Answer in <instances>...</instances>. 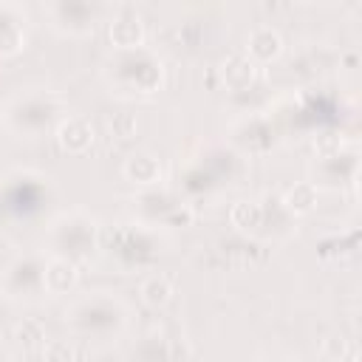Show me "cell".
Segmentation results:
<instances>
[{
	"label": "cell",
	"mask_w": 362,
	"mask_h": 362,
	"mask_svg": "<svg viewBox=\"0 0 362 362\" xmlns=\"http://www.w3.org/2000/svg\"><path fill=\"white\" fill-rule=\"evenodd\" d=\"M54 243H57V252L68 260H79V257H88L93 252V243H96V223L93 218L82 215V212H71V215H62L59 221H54Z\"/></svg>",
	"instance_id": "cell-1"
},
{
	"label": "cell",
	"mask_w": 362,
	"mask_h": 362,
	"mask_svg": "<svg viewBox=\"0 0 362 362\" xmlns=\"http://www.w3.org/2000/svg\"><path fill=\"white\" fill-rule=\"evenodd\" d=\"M65 317H71V325L85 331V334H96V331H110L119 328L124 322V308L119 300H82L71 308V314L65 311Z\"/></svg>",
	"instance_id": "cell-2"
},
{
	"label": "cell",
	"mask_w": 362,
	"mask_h": 362,
	"mask_svg": "<svg viewBox=\"0 0 362 362\" xmlns=\"http://www.w3.org/2000/svg\"><path fill=\"white\" fill-rule=\"evenodd\" d=\"M0 283L11 297L34 294L42 288V266L34 257H17L0 272Z\"/></svg>",
	"instance_id": "cell-3"
},
{
	"label": "cell",
	"mask_w": 362,
	"mask_h": 362,
	"mask_svg": "<svg viewBox=\"0 0 362 362\" xmlns=\"http://www.w3.org/2000/svg\"><path fill=\"white\" fill-rule=\"evenodd\" d=\"M54 17L71 34H88L96 25V0H54Z\"/></svg>",
	"instance_id": "cell-4"
},
{
	"label": "cell",
	"mask_w": 362,
	"mask_h": 362,
	"mask_svg": "<svg viewBox=\"0 0 362 362\" xmlns=\"http://www.w3.org/2000/svg\"><path fill=\"white\" fill-rule=\"evenodd\" d=\"M79 283V269L74 260L62 257V255H54L48 263H42V291L59 297V294H68L74 291Z\"/></svg>",
	"instance_id": "cell-5"
},
{
	"label": "cell",
	"mask_w": 362,
	"mask_h": 362,
	"mask_svg": "<svg viewBox=\"0 0 362 362\" xmlns=\"http://www.w3.org/2000/svg\"><path fill=\"white\" fill-rule=\"evenodd\" d=\"M107 34H110V42H113L119 51L141 48V42H144V25H141V17H139L133 8H122L119 17L110 23Z\"/></svg>",
	"instance_id": "cell-6"
},
{
	"label": "cell",
	"mask_w": 362,
	"mask_h": 362,
	"mask_svg": "<svg viewBox=\"0 0 362 362\" xmlns=\"http://www.w3.org/2000/svg\"><path fill=\"white\" fill-rule=\"evenodd\" d=\"M57 141L65 153H85L93 144V124L82 116H65L57 127Z\"/></svg>",
	"instance_id": "cell-7"
},
{
	"label": "cell",
	"mask_w": 362,
	"mask_h": 362,
	"mask_svg": "<svg viewBox=\"0 0 362 362\" xmlns=\"http://www.w3.org/2000/svg\"><path fill=\"white\" fill-rule=\"evenodd\" d=\"M283 54V37L269 28V25H260L249 34L246 40V57L255 62V65H266V62H274L277 57Z\"/></svg>",
	"instance_id": "cell-8"
},
{
	"label": "cell",
	"mask_w": 362,
	"mask_h": 362,
	"mask_svg": "<svg viewBox=\"0 0 362 362\" xmlns=\"http://www.w3.org/2000/svg\"><path fill=\"white\" fill-rule=\"evenodd\" d=\"M17 110H25V116L23 113H11V119H20V127L17 130H25V133H40L42 127H48V122L54 119V113H57V107L48 102V99H20L17 105H14Z\"/></svg>",
	"instance_id": "cell-9"
},
{
	"label": "cell",
	"mask_w": 362,
	"mask_h": 362,
	"mask_svg": "<svg viewBox=\"0 0 362 362\" xmlns=\"http://www.w3.org/2000/svg\"><path fill=\"white\" fill-rule=\"evenodd\" d=\"M122 173L127 181H133L139 187H156L161 181V161L150 153H133L124 158Z\"/></svg>",
	"instance_id": "cell-10"
},
{
	"label": "cell",
	"mask_w": 362,
	"mask_h": 362,
	"mask_svg": "<svg viewBox=\"0 0 362 362\" xmlns=\"http://www.w3.org/2000/svg\"><path fill=\"white\" fill-rule=\"evenodd\" d=\"M223 85L235 93H243L255 85V76H257V65L246 57V54H235L223 62Z\"/></svg>",
	"instance_id": "cell-11"
},
{
	"label": "cell",
	"mask_w": 362,
	"mask_h": 362,
	"mask_svg": "<svg viewBox=\"0 0 362 362\" xmlns=\"http://www.w3.org/2000/svg\"><path fill=\"white\" fill-rule=\"evenodd\" d=\"M139 297L147 308H164L173 300V283L167 274H150L139 286Z\"/></svg>",
	"instance_id": "cell-12"
},
{
	"label": "cell",
	"mask_w": 362,
	"mask_h": 362,
	"mask_svg": "<svg viewBox=\"0 0 362 362\" xmlns=\"http://www.w3.org/2000/svg\"><path fill=\"white\" fill-rule=\"evenodd\" d=\"M283 206L291 215H308L317 206V184L314 181H300V184L288 187L286 195H283Z\"/></svg>",
	"instance_id": "cell-13"
},
{
	"label": "cell",
	"mask_w": 362,
	"mask_h": 362,
	"mask_svg": "<svg viewBox=\"0 0 362 362\" xmlns=\"http://www.w3.org/2000/svg\"><path fill=\"white\" fill-rule=\"evenodd\" d=\"M263 218H266V212H263V206H260L257 201H238V204L229 209L232 226H238V229H243V232L257 229V226L263 223Z\"/></svg>",
	"instance_id": "cell-14"
},
{
	"label": "cell",
	"mask_w": 362,
	"mask_h": 362,
	"mask_svg": "<svg viewBox=\"0 0 362 362\" xmlns=\"http://www.w3.org/2000/svg\"><path fill=\"white\" fill-rule=\"evenodd\" d=\"M14 339H17V345H25V348H42L45 345V328L40 320H23L14 328Z\"/></svg>",
	"instance_id": "cell-15"
},
{
	"label": "cell",
	"mask_w": 362,
	"mask_h": 362,
	"mask_svg": "<svg viewBox=\"0 0 362 362\" xmlns=\"http://www.w3.org/2000/svg\"><path fill=\"white\" fill-rule=\"evenodd\" d=\"M136 130H139V122H136L133 113H116V116L110 119V133H113L116 139H133Z\"/></svg>",
	"instance_id": "cell-16"
}]
</instances>
